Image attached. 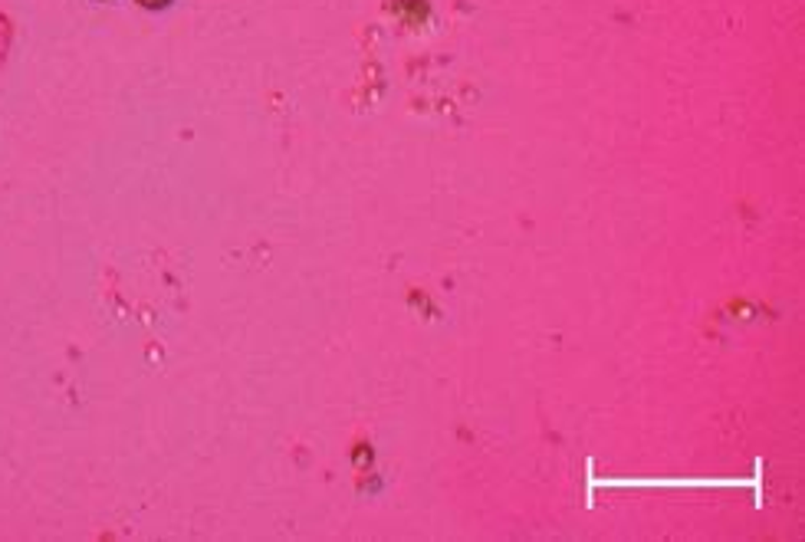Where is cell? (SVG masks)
I'll use <instances>...</instances> for the list:
<instances>
[{
    "label": "cell",
    "mask_w": 805,
    "mask_h": 542,
    "mask_svg": "<svg viewBox=\"0 0 805 542\" xmlns=\"http://www.w3.org/2000/svg\"><path fill=\"white\" fill-rule=\"evenodd\" d=\"M145 7H158V4H168V0H142Z\"/></svg>",
    "instance_id": "6da1fadb"
}]
</instances>
